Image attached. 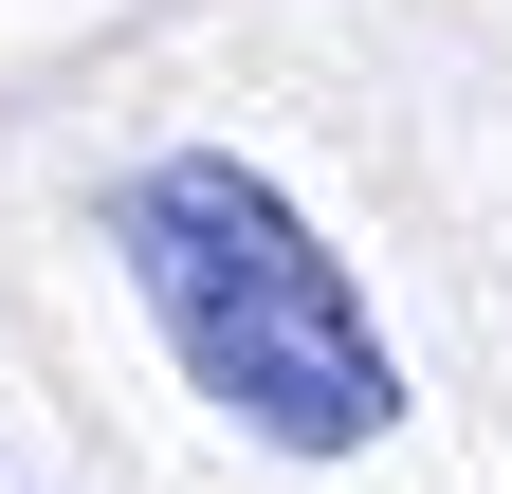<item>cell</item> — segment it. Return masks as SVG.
I'll return each mask as SVG.
<instances>
[{"mask_svg":"<svg viewBox=\"0 0 512 494\" xmlns=\"http://www.w3.org/2000/svg\"><path fill=\"white\" fill-rule=\"evenodd\" d=\"M110 257H128L147 330L183 348V385H202L238 440H275V458H348V440H384V421H403V366H384L348 257H330V238H311L238 147L147 165V183L110 202Z\"/></svg>","mask_w":512,"mask_h":494,"instance_id":"cell-1","label":"cell"}]
</instances>
